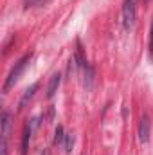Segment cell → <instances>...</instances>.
<instances>
[{"instance_id": "cell-13", "label": "cell", "mask_w": 153, "mask_h": 155, "mask_svg": "<svg viewBox=\"0 0 153 155\" xmlns=\"http://www.w3.org/2000/svg\"><path fill=\"white\" fill-rule=\"evenodd\" d=\"M43 155H49V152H45V153H43Z\"/></svg>"}, {"instance_id": "cell-2", "label": "cell", "mask_w": 153, "mask_h": 155, "mask_svg": "<svg viewBox=\"0 0 153 155\" xmlns=\"http://www.w3.org/2000/svg\"><path fill=\"white\" fill-rule=\"evenodd\" d=\"M29 60H31V56L29 54H25L18 63H15V67H13V71L9 72V76H7V79H5V85H4V90H9L18 79H20V76H22V72H24V69H25V65L29 63Z\"/></svg>"}, {"instance_id": "cell-10", "label": "cell", "mask_w": 153, "mask_h": 155, "mask_svg": "<svg viewBox=\"0 0 153 155\" xmlns=\"http://www.w3.org/2000/svg\"><path fill=\"white\" fill-rule=\"evenodd\" d=\"M85 69H86V81H85V83H86V87H92V78H94V71H92V67H88V65H86Z\"/></svg>"}, {"instance_id": "cell-5", "label": "cell", "mask_w": 153, "mask_h": 155, "mask_svg": "<svg viewBox=\"0 0 153 155\" xmlns=\"http://www.w3.org/2000/svg\"><path fill=\"white\" fill-rule=\"evenodd\" d=\"M60 83H61V74H52L50 78V83H49V87H47V97H52L54 94H56V90H58V87H60Z\"/></svg>"}, {"instance_id": "cell-4", "label": "cell", "mask_w": 153, "mask_h": 155, "mask_svg": "<svg viewBox=\"0 0 153 155\" xmlns=\"http://www.w3.org/2000/svg\"><path fill=\"white\" fill-rule=\"evenodd\" d=\"M150 132H151V123H150L148 116H144L141 119V124H139V139H141V143L150 141Z\"/></svg>"}, {"instance_id": "cell-11", "label": "cell", "mask_w": 153, "mask_h": 155, "mask_svg": "<svg viewBox=\"0 0 153 155\" xmlns=\"http://www.w3.org/2000/svg\"><path fill=\"white\" fill-rule=\"evenodd\" d=\"M47 0H27V7H33V5H41L45 4Z\"/></svg>"}, {"instance_id": "cell-9", "label": "cell", "mask_w": 153, "mask_h": 155, "mask_svg": "<svg viewBox=\"0 0 153 155\" xmlns=\"http://www.w3.org/2000/svg\"><path fill=\"white\" fill-rule=\"evenodd\" d=\"M72 146H74V135L69 134V135H65V152L69 153L72 150Z\"/></svg>"}, {"instance_id": "cell-1", "label": "cell", "mask_w": 153, "mask_h": 155, "mask_svg": "<svg viewBox=\"0 0 153 155\" xmlns=\"http://www.w3.org/2000/svg\"><path fill=\"white\" fill-rule=\"evenodd\" d=\"M137 22V5L135 0H124L122 4V25L126 31L133 29Z\"/></svg>"}, {"instance_id": "cell-6", "label": "cell", "mask_w": 153, "mask_h": 155, "mask_svg": "<svg viewBox=\"0 0 153 155\" xmlns=\"http://www.w3.org/2000/svg\"><path fill=\"white\" fill-rule=\"evenodd\" d=\"M9 128H11V114L7 110L2 112V139L7 141V135H9Z\"/></svg>"}, {"instance_id": "cell-8", "label": "cell", "mask_w": 153, "mask_h": 155, "mask_svg": "<svg viewBox=\"0 0 153 155\" xmlns=\"http://www.w3.org/2000/svg\"><path fill=\"white\" fill-rule=\"evenodd\" d=\"M63 139H65V135H63V126H58V128H56V135H54V144L63 143Z\"/></svg>"}, {"instance_id": "cell-3", "label": "cell", "mask_w": 153, "mask_h": 155, "mask_svg": "<svg viewBox=\"0 0 153 155\" xmlns=\"http://www.w3.org/2000/svg\"><path fill=\"white\" fill-rule=\"evenodd\" d=\"M38 124V119H33L29 124H25L24 128V137H22V155H27V150H29V139H31V134L33 130L36 128Z\"/></svg>"}, {"instance_id": "cell-7", "label": "cell", "mask_w": 153, "mask_h": 155, "mask_svg": "<svg viewBox=\"0 0 153 155\" xmlns=\"http://www.w3.org/2000/svg\"><path fill=\"white\" fill-rule=\"evenodd\" d=\"M36 90H38V83H34V85H31V87H29V88L25 90V94H24V97L20 99V107H18L20 110H22V108H24V107L27 105V101H29V99H31V97L34 96V92H36Z\"/></svg>"}, {"instance_id": "cell-12", "label": "cell", "mask_w": 153, "mask_h": 155, "mask_svg": "<svg viewBox=\"0 0 153 155\" xmlns=\"http://www.w3.org/2000/svg\"><path fill=\"white\" fill-rule=\"evenodd\" d=\"M150 35H151V38H150V54H151L153 52V24H151V33Z\"/></svg>"}]
</instances>
